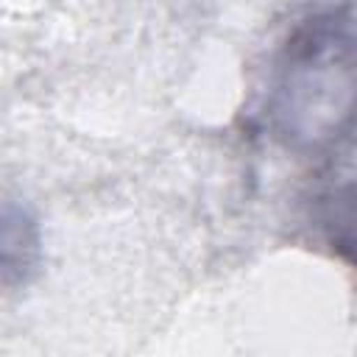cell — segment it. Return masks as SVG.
Instances as JSON below:
<instances>
[{
	"mask_svg": "<svg viewBox=\"0 0 357 357\" xmlns=\"http://www.w3.org/2000/svg\"><path fill=\"white\" fill-rule=\"evenodd\" d=\"M282 151L324 159L357 151V17L321 8L298 20L268 59L257 103Z\"/></svg>",
	"mask_w": 357,
	"mask_h": 357,
	"instance_id": "obj_1",
	"label": "cell"
},
{
	"mask_svg": "<svg viewBox=\"0 0 357 357\" xmlns=\"http://www.w3.org/2000/svg\"><path fill=\"white\" fill-rule=\"evenodd\" d=\"M312 237L357 273V173L324 184L307 204Z\"/></svg>",
	"mask_w": 357,
	"mask_h": 357,
	"instance_id": "obj_2",
	"label": "cell"
}]
</instances>
